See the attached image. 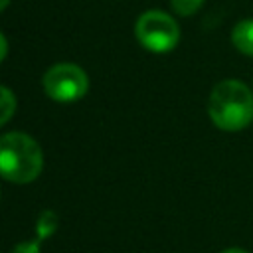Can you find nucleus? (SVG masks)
Instances as JSON below:
<instances>
[{
	"label": "nucleus",
	"instance_id": "1",
	"mask_svg": "<svg viewBox=\"0 0 253 253\" xmlns=\"http://www.w3.org/2000/svg\"><path fill=\"white\" fill-rule=\"evenodd\" d=\"M208 113L221 130H241L253 121V93L245 83L225 79L211 89Z\"/></svg>",
	"mask_w": 253,
	"mask_h": 253
},
{
	"label": "nucleus",
	"instance_id": "2",
	"mask_svg": "<svg viewBox=\"0 0 253 253\" xmlns=\"http://www.w3.org/2000/svg\"><path fill=\"white\" fill-rule=\"evenodd\" d=\"M43 166L40 144L26 132H6L0 136V178L14 184L34 182Z\"/></svg>",
	"mask_w": 253,
	"mask_h": 253
},
{
	"label": "nucleus",
	"instance_id": "3",
	"mask_svg": "<svg viewBox=\"0 0 253 253\" xmlns=\"http://www.w3.org/2000/svg\"><path fill=\"white\" fill-rule=\"evenodd\" d=\"M134 34L138 43L154 53H166L174 49L180 40V28L174 18L158 10L144 12L136 20Z\"/></svg>",
	"mask_w": 253,
	"mask_h": 253
},
{
	"label": "nucleus",
	"instance_id": "4",
	"mask_svg": "<svg viewBox=\"0 0 253 253\" xmlns=\"http://www.w3.org/2000/svg\"><path fill=\"white\" fill-rule=\"evenodd\" d=\"M89 79L79 65L57 63L43 75V91L57 103H73L87 93Z\"/></svg>",
	"mask_w": 253,
	"mask_h": 253
},
{
	"label": "nucleus",
	"instance_id": "5",
	"mask_svg": "<svg viewBox=\"0 0 253 253\" xmlns=\"http://www.w3.org/2000/svg\"><path fill=\"white\" fill-rule=\"evenodd\" d=\"M231 42H233V45L241 53L253 57V18L241 20V22H237L233 26V30H231Z\"/></svg>",
	"mask_w": 253,
	"mask_h": 253
},
{
	"label": "nucleus",
	"instance_id": "6",
	"mask_svg": "<svg viewBox=\"0 0 253 253\" xmlns=\"http://www.w3.org/2000/svg\"><path fill=\"white\" fill-rule=\"evenodd\" d=\"M14 113H16V97L8 87L0 85V126L6 125Z\"/></svg>",
	"mask_w": 253,
	"mask_h": 253
},
{
	"label": "nucleus",
	"instance_id": "7",
	"mask_svg": "<svg viewBox=\"0 0 253 253\" xmlns=\"http://www.w3.org/2000/svg\"><path fill=\"white\" fill-rule=\"evenodd\" d=\"M57 229V215L53 211H42L38 221H36V233H38V239H45L49 235H53V231Z\"/></svg>",
	"mask_w": 253,
	"mask_h": 253
},
{
	"label": "nucleus",
	"instance_id": "8",
	"mask_svg": "<svg viewBox=\"0 0 253 253\" xmlns=\"http://www.w3.org/2000/svg\"><path fill=\"white\" fill-rule=\"evenodd\" d=\"M170 2H172L174 12L180 16H192L204 4V0H170Z\"/></svg>",
	"mask_w": 253,
	"mask_h": 253
},
{
	"label": "nucleus",
	"instance_id": "9",
	"mask_svg": "<svg viewBox=\"0 0 253 253\" xmlns=\"http://www.w3.org/2000/svg\"><path fill=\"white\" fill-rule=\"evenodd\" d=\"M40 243H42V239H38V237H36V241H24V243H18V245L12 249V253H42Z\"/></svg>",
	"mask_w": 253,
	"mask_h": 253
},
{
	"label": "nucleus",
	"instance_id": "10",
	"mask_svg": "<svg viewBox=\"0 0 253 253\" xmlns=\"http://www.w3.org/2000/svg\"><path fill=\"white\" fill-rule=\"evenodd\" d=\"M6 53H8V43H6L4 34H0V61L6 57Z\"/></svg>",
	"mask_w": 253,
	"mask_h": 253
},
{
	"label": "nucleus",
	"instance_id": "11",
	"mask_svg": "<svg viewBox=\"0 0 253 253\" xmlns=\"http://www.w3.org/2000/svg\"><path fill=\"white\" fill-rule=\"evenodd\" d=\"M221 253H247V251L237 249V247H231V249H225V251H221Z\"/></svg>",
	"mask_w": 253,
	"mask_h": 253
},
{
	"label": "nucleus",
	"instance_id": "12",
	"mask_svg": "<svg viewBox=\"0 0 253 253\" xmlns=\"http://www.w3.org/2000/svg\"><path fill=\"white\" fill-rule=\"evenodd\" d=\"M8 2H10V0H0V10H4V8L8 6Z\"/></svg>",
	"mask_w": 253,
	"mask_h": 253
}]
</instances>
